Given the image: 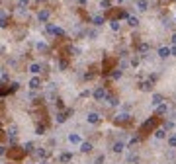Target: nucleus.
<instances>
[{
	"mask_svg": "<svg viewBox=\"0 0 176 164\" xmlns=\"http://www.w3.org/2000/svg\"><path fill=\"white\" fill-rule=\"evenodd\" d=\"M137 143H139V137H133V139H131V143H129V145L133 147V145H137Z\"/></svg>",
	"mask_w": 176,
	"mask_h": 164,
	"instance_id": "35",
	"label": "nucleus"
},
{
	"mask_svg": "<svg viewBox=\"0 0 176 164\" xmlns=\"http://www.w3.org/2000/svg\"><path fill=\"white\" fill-rule=\"evenodd\" d=\"M39 2H45V0H39Z\"/></svg>",
	"mask_w": 176,
	"mask_h": 164,
	"instance_id": "40",
	"label": "nucleus"
},
{
	"mask_svg": "<svg viewBox=\"0 0 176 164\" xmlns=\"http://www.w3.org/2000/svg\"><path fill=\"white\" fill-rule=\"evenodd\" d=\"M49 18H51V12H49V10H39V12H37V22L47 23Z\"/></svg>",
	"mask_w": 176,
	"mask_h": 164,
	"instance_id": "4",
	"label": "nucleus"
},
{
	"mask_svg": "<svg viewBox=\"0 0 176 164\" xmlns=\"http://www.w3.org/2000/svg\"><path fill=\"white\" fill-rule=\"evenodd\" d=\"M23 150H26V152H32V150H33V143H29V141H28V143H23Z\"/></svg>",
	"mask_w": 176,
	"mask_h": 164,
	"instance_id": "28",
	"label": "nucleus"
},
{
	"mask_svg": "<svg viewBox=\"0 0 176 164\" xmlns=\"http://www.w3.org/2000/svg\"><path fill=\"white\" fill-rule=\"evenodd\" d=\"M172 45H176V33L172 35Z\"/></svg>",
	"mask_w": 176,
	"mask_h": 164,
	"instance_id": "39",
	"label": "nucleus"
},
{
	"mask_svg": "<svg viewBox=\"0 0 176 164\" xmlns=\"http://www.w3.org/2000/svg\"><path fill=\"white\" fill-rule=\"evenodd\" d=\"M39 86H41V80H39V76H37V74H33V78L29 80V88H32V90H37Z\"/></svg>",
	"mask_w": 176,
	"mask_h": 164,
	"instance_id": "9",
	"label": "nucleus"
},
{
	"mask_svg": "<svg viewBox=\"0 0 176 164\" xmlns=\"http://www.w3.org/2000/svg\"><path fill=\"white\" fill-rule=\"evenodd\" d=\"M110 28L114 29V31H120V22H117V20H111V22H110Z\"/></svg>",
	"mask_w": 176,
	"mask_h": 164,
	"instance_id": "22",
	"label": "nucleus"
},
{
	"mask_svg": "<svg viewBox=\"0 0 176 164\" xmlns=\"http://www.w3.org/2000/svg\"><path fill=\"white\" fill-rule=\"evenodd\" d=\"M28 4H29V0H18V8H20V10L28 8Z\"/></svg>",
	"mask_w": 176,
	"mask_h": 164,
	"instance_id": "26",
	"label": "nucleus"
},
{
	"mask_svg": "<svg viewBox=\"0 0 176 164\" xmlns=\"http://www.w3.org/2000/svg\"><path fill=\"white\" fill-rule=\"evenodd\" d=\"M168 147H170V149H176V135L168 137Z\"/></svg>",
	"mask_w": 176,
	"mask_h": 164,
	"instance_id": "25",
	"label": "nucleus"
},
{
	"mask_svg": "<svg viewBox=\"0 0 176 164\" xmlns=\"http://www.w3.org/2000/svg\"><path fill=\"white\" fill-rule=\"evenodd\" d=\"M129 121H131V115H129V113H120V115L116 117V123H117V125H127Z\"/></svg>",
	"mask_w": 176,
	"mask_h": 164,
	"instance_id": "5",
	"label": "nucleus"
},
{
	"mask_svg": "<svg viewBox=\"0 0 176 164\" xmlns=\"http://www.w3.org/2000/svg\"><path fill=\"white\" fill-rule=\"evenodd\" d=\"M149 51V45H147V43H141V45H139V53H147Z\"/></svg>",
	"mask_w": 176,
	"mask_h": 164,
	"instance_id": "32",
	"label": "nucleus"
},
{
	"mask_svg": "<svg viewBox=\"0 0 176 164\" xmlns=\"http://www.w3.org/2000/svg\"><path fill=\"white\" fill-rule=\"evenodd\" d=\"M121 74H123V72H121V69H116V70H114V72H111V78H121Z\"/></svg>",
	"mask_w": 176,
	"mask_h": 164,
	"instance_id": "27",
	"label": "nucleus"
},
{
	"mask_svg": "<svg viewBox=\"0 0 176 164\" xmlns=\"http://www.w3.org/2000/svg\"><path fill=\"white\" fill-rule=\"evenodd\" d=\"M59 160L61 162H70V160H73V152H63V155L59 156Z\"/></svg>",
	"mask_w": 176,
	"mask_h": 164,
	"instance_id": "17",
	"label": "nucleus"
},
{
	"mask_svg": "<svg viewBox=\"0 0 176 164\" xmlns=\"http://www.w3.org/2000/svg\"><path fill=\"white\" fill-rule=\"evenodd\" d=\"M92 96H94V100H96V102H102V100H106V98H108L106 88H104V86H98V88H94Z\"/></svg>",
	"mask_w": 176,
	"mask_h": 164,
	"instance_id": "2",
	"label": "nucleus"
},
{
	"mask_svg": "<svg viewBox=\"0 0 176 164\" xmlns=\"http://www.w3.org/2000/svg\"><path fill=\"white\" fill-rule=\"evenodd\" d=\"M108 100V104H110V106H117V104H120V100L116 98V96H110V98H106Z\"/></svg>",
	"mask_w": 176,
	"mask_h": 164,
	"instance_id": "24",
	"label": "nucleus"
},
{
	"mask_svg": "<svg viewBox=\"0 0 176 164\" xmlns=\"http://www.w3.org/2000/svg\"><path fill=\"white\" fill-rule=\"evenodd\" d=\"M170 51H172V57H176V45H172V47H170Z\"/></svg>",
	"mask_w": 176,
	"mask_h": 164,
	"instance_id": "37",
	"label": "nucleus"
},
{
	"mask_svg": "<svg viewBox=\"0 0 176 164\" xmlns=\"http://www.w3.org/2000/svg\"><path fill=\"white\" fill-rule=\"evenodd\" d=\"M69 143H70V145H80V143H82V139H80L76 133H73V135H69Z\"/></svg>",
	"mask_w": 176,
	"mask_h": 164,
	"instance_id": "14",
	"label": "nucleus"
},
{
	"mask_svg": "<svg viewBox=\"0 0 176 164\" xmlns=\"http://www.w3.org/2000/svg\"><path fill=\"white\" fill-rule=\"evenodd\" d=\"M28 70L32 72V74H39V72H41V65H39V63H32Z\"/></svg>",
	"mask_w": 176,
	"mask_h": 164,
	"instance_id": "12",
	"label": "nucleus"
},
{
	"mask_svg": "<svg viewBox=\"0 0 176 164\" xmlns=\"http://www.w3.org/2000/svg\"><path fill=\"white\" fill-rule=\"evenodd\" d=\"M155 125H157V119H149V121H145V125H143V131H153L155 129Z\"/></svg>",
	"mask_w": 176,
	"mask_h": 164,
	"instance_id": "13",
	"label": "nucleus"
},
{
	"mask_svg": "<svg viewBox=\"0 0 176 164\" xmlns=\"http://www.w3.org/2000/svg\"><path fill=\"white\" fill-rule=\"evenodd\" d=\"M127 23H129L131 28H137V26H139V20L135 18V16H129V18H127Z\"/></svg>",
	"mask_w": 176,
	"mask_h": 164,
	"instance_id": "19",
	"label": "nucleus"
},
{
	"mask_svg": "<svg viewBox=\"0 0 176 164\" xmlns=\"http://www.w3.org/2000/svg\"><path fill=\"white\" fill-rule=\"evenodd\" d=\"M155 137L157 139H164L166 137V129H155Z\"/></svg>",
	"mask_w": 176,
	"mask_h": 164,
	"instance_id": "20",
	"label": "nucleus"
},
{
	"mask_svg": "<svg viewBox=\"0 0 176 164\" xmlns=\"http://www.w3.org/2000/svg\"><path fill=\"white\" fill-rule=\"evenodd\" d=\"M67 115H73V109H67V112H61V113H57V115H55V121L57 123H65L67 121Z\"/></svg>",
	"mask_w": 176,
	"mask_h": 164,
	"instance_id": "6",
	"label": "nucleus"
},
{
	"mask_svg": "<svg viewBox=\"0 0 176 164\" xmlns=\"http://www.w3.org/2000/svg\"><path fill=\"white\" fill-rule=\"evenodd\" d=\"M35 156H39V158H45V156H47V150H45V149H37V150H35Z\"/></svg>",
	"mask_w": 176,
	"mask_h": 164,
	"instance_id": "23",
	"label": "nucleus"
},
{
	"mask_svg": "<svg viewBox=\"0 0 176 164\" xmlns=\"http://www.w3.org/2000/svg\"><path fill=\"white\" fill-rule=\"evenodd\" d=\"M76 2H78V4H82V6H86V4H88V0H76Z\"/></svg>",
	"mask_w": 176,
	"mask_h": 164,
	"instance_id": "38",
	"label": "nucleus"
},
{
	"mask_svg": "<svg viewBox=\"0 0 176 164\" xmlns=\"http://www.w3.org/2000/svg\"><path fill=\"white\" fill-rule=\"evenodd\" d=\"M139 65V57H133V59H131V66H137Z\"/></svg>",
	"mask_w": 176,
	"mask_h": 164,
	"instance_id": "33",
	"label": "nucleus"
},
{
	"mask_svg": "<svg viewBox=\"0 0 176 164\" xmlns=\"http://www.w3.org/2000/svg\"><path fill=\"white\" fill-rule=\"evenodd\" d=\"M141 90H143V92H149V90H153V80H145L143 84H141Z\"/></svg>",
	"mask_w": 176,
	"mask_h": 164,
	"instance_id": "16",
	"label": "nucleus"
},
{
	"mask_svg": "<svg viewBox=\"0 0 176 164\" xmlns=\"http://www.w3.org/2000/svg\"><path fill=\"white\" fill-rule=\"evenodd\" d=\"M147 6H149L147 0H137V8H139L141 12H145V10H147Z\"/></svg>",
	"mask_w": 176,
	"mask_h": 164,
	"instance_id": "21",
	"label": "nucleus"
},
{
	"mask_svg": "<svg viewBox=\"0 0 176 164\" xmlns=\"http://www.w3.org/2000/svg\"><path fill=\"white\" fill-rule=\"evenodd\" d=\"M162 100H164V98H162V94H153V98H151V104H153L155 108H157V106H161V104H162Z\"/></svg>",
	"mask_w": 176,
	"mask_h": 164,
	"instance_id": "11",
	"label": "nucleus"
},
{
	"mask_svg": "<svg viewBox=\"0 0 176 164\" xmlns=\"http://www.w3.org/2000/svg\"><path fill=\"white\" fill-rule=\"evenodd\" d=\"M37 49H41V51H45L47 47H45V43H37Z\"/></svg>",
	"mask_w": 176,
	"mask_h": 164,
	"instance_id": "36",
	"label": "nucleus"
},
{
	"mask_svg": "<svg viewBox=\"0 0 176 164\" xmlns=\"http://www.w3.org/2000/svg\"><path fill=\"white\" fill-rule=\"evenodd\" d=\"M18 82H12V88H10V92H16V90H18Z\"/></svg>",
	"mask_w": 176,
	"mask_h": 164,
	"instance_id": "34",
	"label": "nucleus"
},
{
	"mask_svg": "<svg viewBox=\"0 0 176 164\" xmlns=\"http://www.w3.org/2000/svg\"><path fill=\"white\" fill-rule=\"evenodd\" d=\"M92 23H94V26H102V23H104V16L102 14H96L92 18Z\"/></svg>",
	"mask_w": 176,
	"mask_h": 164,
	"instance_id": "18",
	"label": "nucleus"
},
{
	"mask_svg": "<svg viewBox=\"0 0 176 164\" xmlns=\"http://www.w3.org/2000/svg\"><path fill=\"white\" fill-rule=\"evenodd\" d=\"M100 8L108 10V8H110V0H102V2H100Z\"/></svg>",
	"mask_w": 176,
	"mask_h": 164,
	"instance_id": "31",
	"label": "nucleus"
},
{
	"mask_svg": "<svg viewBox=\"0 0 176 164\" xmlns=\"http://www.w3.org/2000/svg\"><path fill=\"white\" fill-rule=\"evenodd\" d=\"M158 57H161V59H166V57H172L170 47H161V49H158Z\"/></svg>",
	"mask_w": 176,
	"mask_h": 164,
	"instance_id": "8",
	"label": "nucleus"
},
{
	"mask_svg": "<svg viewBox=\"0 0 176 164\" xmlns=\"http://www.w3.org/2000/svg\"><path fill=\"white\" fill-rule=\"evenodd\" d=\"M78 147H80V152H82V155H88V152H92V143H86V141H82Z\"/></svg>",
	"mask_w": 176,
	"mask_h": 164,
	"instance_id": "7",
	"label": "nucleus"
},
{
	"mask_svg": "<svg viewBox=\"0 0 176 164\" xmlns=\"http://www.w3.org/2000/svg\"><path fill=\"white\" fill-rule=\"evenodd\" d=\"M104 160H106V156H104V155H98L96 160H94V164H104Z\"/></svg>",
	"mask_w": 176,
	"mask_h": 164,
	"instance_id": "29",
	"label": "nucleus"
},
{
	"mask_svg": "<svg viewBox=\"0 0 176 164\" xmlns=\"http://www.w3.org/2000/svg\"><path fill=\"white\" fill-rule=\"evenodd\" d=\"M166 112H168V106H166L164 102H162L161 106H157V115H164Z\"/></svg>",
	"mask_w": 176,
	"mask_h": 164,
	"instance_id": "15",
	"label": "nucleus"
},
{
	"mask_svg": "<svg viewBox=\"0 0 176 164\" xmlns=\"http://www.w3.org/2000/svg\"><path fill=\"white\" fill-rule=\"evenodd\" d=\"M35 133H37V135H43V133H45V125H37L35 127Z\"/></svg>",
	"mask_w": 176,
	"mask_h": 164,
	"instance_id": "30",
	"label": "nucleus"
},
{
	"mask_svg": "<svg viewBox=\"0 0 176 164\" xmlns=\"http://www.w3.org/2000/svg\"><path fill=\"white\" fill-rule=\"evenodd\" d=\"M45 31L51 35H57V37H65V29L59 26H53V23H45Z\"/></svg>",
	"mask_w": 176,
	"mask_h": 164,
	"instance_id": "1",
	"label": "nucleus"
},
{
	"mask_svg": "<svg viewBox=\"0 0 176 164\" xmlns=\"http://www.w3.org/2000/svg\"><path fill=\"white\" fill-rule=\"evenodd\" d=\"M123 149H125V145L121 143V141H117V143H114V145H111V150H114L116 155H120V152H123Z\"/></svg>",
	"mask_w": 176,
	"mask_h": 164,
	"instance_id": "10",
	"label": "nucleus"
},
{
	"mask_svg": "<svg viewBox=\"0 0 176 164\" xmlns=\"http://www.w3.org/2000/svg\"><path fill=\"white\" fill-rule=\"evenodd\" d=\"M86 121L90 123V125H98V123L102 121V117H100V113H96V112H90L86 115Z\"/></svg>",
	"mask_w": 176,
	"mask_h": 164,
	"instance_id": "3",
	"label": "nucleus"
}]
</instances>
